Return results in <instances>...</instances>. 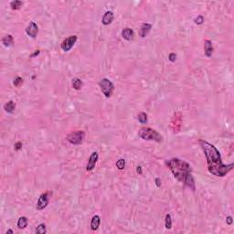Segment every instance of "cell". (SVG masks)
Wrapping results in <instances>:
<instances>
[{"label": "cell", "mask_w": 234, "mask_h": 234, "mask_svg": "<svg viewBox=\"0 0 234 234\" xmlns=\"http://www.w3.org/2000/svg\"><path fill=\"white\" fill-rule=\"evenodd\" d=\"M125 167V160L124 158H120L117 160L116 162V167L118 168L119 170H123Z\"/></svg>", "instance_id": "23"}, {"label": "cell", "mask_w": 234, "mask_h": 234, "mask_svg": "<svg viewBox=\"0 0 234 234\" xmlns=\"http://www.w3.org/2000/svg\"><path fill=\"white\" fill-rule=\"evenodd\" d=\"M194 22H195L196 24H198V25L203 24V22H204V17L201 16V15H199V16H198V17L194 19Z\"/></svg>", "instance_id": "25"}, {"label": "cell", "mask_w": 234, "mask_h": 234, "mask_svg": "<svg viewBox=\"0 0 234 234\" xmlns=\"http://www.w3.org/2000/svg\"><path fill=\"white\" fill-rule=\"evenodd\" d=\"M136 172L138 173V174H142L143 172H142V167H140V166H138L137 167H136Z\"/></svg>", "instance_id": "31"}, {"label": "cell", "mask_w": 234, "mask_h": 234, "mask_svg": "<svg viewBox=\"0 0 234 234\" xmlns=\"http://www.w3.org/2000/svg\"><path fill=\"white\" fill-rule=\"evenodd\" d=\"M165 226H166V229H167V230H170L172 228V218H171V215L168 213L165 217Z\"/></svg>", "instance_id": "20"}, {"label": "cell", "mask_w": 234, "mask_h": 234, "mask_svg": "<svg viewBox=\"0 0 234 234\" xmlns=\"http://www.w3.org/2000/svg\"><path fill=\"white\" fill-rule=\"evenodd\" d=\"M98 158H99V155L97 152H93L92 155L90 156L89 157V160H88V163H87V166H86V170L87 171H93L96 166V163L98 161Z\"/></svg>", "instance_id": "9"}, {"label": "cell", "mask_w": 234, "mask_h": 234, "mask_svg": "<svg viewBox=\"0 0 234 234\" xmlns=\"http://www.w3.org/2000/svg\"><path fill=\"white\" fill-rule=\"evenodd\" d=\"M213 53V45L210 39H206L204 41V54L208 58H210Z\"/></svg>", "instance_id": "11"}, {"label": "cell", "mask_w": 234, "mask_h": 234, "mask_svg": "<svg viewBox=\"0 0 234 234\" xmlns=\"http://www.w3.org/2000/svg\"><path fill=\"white\" fill-rule=\"evenodd\" d=\"M13 41H14V39L11 35H7L6 37H4L2 39V43L5 47H9L13 44Z\"/></svg>", "instance_id": "17"}, {"label": "cell", "mask_w": 234, "mask_h": 234, "mask_svg": "<svg viewBox=\"0 0 234 234\" xmlns=\"http://www.w3.org/2000/svg\"><path fill=\"white\" fill-rule=\"evenodd\" d=\"M134 36H135L134 30L132 28H130V27H124L122 30V37L125 40L131 41L132 39H134Z\"/></svg>", "instance_id": "13"}, {"label": "cell", "mask_w": 234, "mask_h": 234, "mask_svg": "<svg viewBox=\"0 0 234 234\" xmlns=\"http://www.w3.org/2000/svg\"><path fill=\"white\" fill-rule=\"evenodd\" d=\"M21 148H22V143L21 142H17L16 144H15V150L19 151Z\"/></svg>", "instance_id": "27"}, {"label": "cell", "mask_w": 234, "mask_h": 234, "mask_svg": "<svg viewBox=\"0 0 234 234\" xmlns=\"http://www.w3.org/2000/svg\"><path fill=\"white\" fill-rule=\"evenodd\" d=\"M156 185L157 187H161V178H156Z\"/></svg>", "instance_id": "29"}, {"label": "cell", "mask_w": 234, "mask_h": 234, "mask_svg": "<svg viewBox=\"0 0 234 234\" xmlns=\"http://www.w3.org/2000/svg\"><path fill=\"white\" fill-rule=\"evenodd\" d=\"M166 165L174 175L175 178L184 183V185L188 187L192 191H195V181L191 174V167L187 162L174 157L166 160Z\"/></svg>", "instance_id": "2"}, {"label": "cell", "mask_w": 234, "mask_h": 234, "mask_svg": "<svg viewBox=\"0 0 234 234\" xmlns=\"http://www.w3.org/2000/svg\"><path fill=\"white\" fill-rule=\"evenodd\" d=\"M137 119H138V121H139L141 124H144L147 123V121H148L147 114H146L145 113H144V112H142V113H140L137 115Z\"/></svg>", "instance_id": "19"}, {"label": "cell", "mask_w": 234, "mask_h": 234, "mask_svg": "<svg viewBox=\"0 0 234 234\" xmlns=\"http://www.w3.org/2000/svg\"><path fill=\"white\" fill-rule=\"evenodd\" d=\"M82 85H83V83H82V81L81 79L75 78V79L72 80V87H73V89L79 91V90L81 89Z\"/></svg>", "instance_id": "18"}, {"label": "cell", "mask_w": 234, "mask_h": 234, "mask_svg": "<svg viewBox=\"0 0 234 234\" xmlns=\"http://www.w3.org/2000/svg\"><path fill=\"white\" fill-rule=\"evenodd\" d=\"M168 60H169L171 62H175V61H176V60H177V54H176V53H174V52L170 53V54H169V56H168Z\"/></svg>", "instance_id": "26"}, {"label": "cell", "mask_w": 234, "mask_h": 234, "mask_svg": "<svg viewBox=\"0 0 234 234\" xmlns=\"http://www.w3.org/2000/svg\"><path fill=\"white\" fill-rule=\"evenodd\" d=\"M39 53H40V51H39V50H36V51H35V52H34L33 54H31V55H30V58H33V57H35V56H38V55H39Z\"/></svg>", "instance_id": "30"}, {"label": "cell", "mask_w": 234, "mask_h": 234, "mask_svg": "<svg viewBox=\"0 0 234 234\" xmlns=\"http://www.w3.org/2000/svg\"><path fill=\"white\" fill-rule=\"evenodd\" d=\"M84 137L85 133L83 131H74L66 137V140L71 144H81L83 142Z\"/></svg>", "instance_id": "5"}, {"label": "cell", "mask_w": 234, "mask_h": 234, "mask_svg": "<svg viewBox=\"0 0 234 234\" xmlns=\"http://www.w3.org/2000/svg\"><path fill=\"white\" fill-rule=\"evenodd\" d=\"M232 222H233L232 217H231V216H228V217L226 218V223H227L228 225H231Z\"/></svg>", "instance_id": "28"}, {"label": "cell", "mask_w": 234, "mask_h": 234, "mask_svg": "<svg viewBox=\"0 0 234 234\" xmlns=\"http://www.w3.org/2000/svg\"><path fill=\"white\" fill-rule=\"evenodd\" d=\"M114 19V15L112 11H106L104 13V15L102 16L101 18V23L105 25V26H108L110 25Z\"/></svg>", "instance_id": "12"}, {"label": "cell", "mask_w": 234, "mask_h": 234, "mask_svg": "<svg viewBox=\"0 0 234 234\" xmlns=\"http://www.w3.org/2000/svg\"><path fill=\"white\" fill-rule=\"evenodd\" d=\"M100 224H101V218H100V216H98V215L93 216V218H92V221H91V229L93 230H98Z\"/></svg>", "instance_id": "14"}, {"label": "cell", "mask_w": 234, "mask_h": 234, "mask_svg": "<svg viewBox=\"0 0 234 234\" xmlns=\"http://www.w3.org/2000/svg\"><path fill=\"white\" fill-rule=\"evenodd\" d=\"M25 30H26V34L27 36H29L32 39H35L37 37L38 33H39V27L35 22L31 21L27 25V27H26Z\"/></svg>", "instance_id": "8"}, {"label": "cell", "mask_w": 234, "mask_h": 234, "mask_svg": "<svg viewBox=\"0 0 234 234\" xmlns=\"http://www.w3.org/2000/svg\"><path fill=\"white\" fill-rule=\"evenodd\" d=\"M27 223H28V219L27 217H20L18 221L17 226L19 230H23L27 226Z\"/></svg>", "instance_id": "16"}, {"label": "cell", "mask_w": 234, "mask_h": 234, "mask_svg": "<svg viewBox=\"0 0 234 234\" xmlns=\"http://www.w3.org/2000/svg\"><path fill=\"white\" fill-rule=\"evenodd\" d=\"M15 109H16V104L13 101H7V104L4 105V110L7 113H13Z\"/></svg>", "instance_id": "15"}, {"label": "cell", "mask_w": 234, "mask_h": 234, "mask_svg": "<svg viewBox=\"0 0 234 234\" xmlns=\"http://www.w3.org/2000/svg\"><path fill=\"white\" fill-rule=\"evenodd\" d=\"M23 5L22 1H19V0H15V1H12L10 3V7L13 9V10H19L21 6Z\"/></svg>", "instance_id": "21"}, {"label": "cell", "mask_w": 234, "mask_h": 234, "mask_svg": "<svg viewBox=\"0 0 234 234\" xmlns=\"http://www.w3.org/2000/svg\"><path fill=\"white\" fill-rule=\"evenodd\" d=\"M22 83H23V79L21 77H17L13 81V84L16 87H19Z\"/></svg>", "instance_id": "24"}, {"label": "cell", "mask_w": 234, "mask_h": 234, "mask_svg": "<svg viewBox=\"0 0 234 234\" xmlns=\"http://www.w3.org/2000/svg\"><path fill=\"white\" fill-rule=\"evenodd\" d=\"M50 195H51V192H45L39 196L38 202H37V206H36L38 210H42L48 206Z\"/></svg>", "instance_id": "7"}, {"label": "cell", "mask_w": 234, "mask_h": 234, "mask_svg": "<svg viewBox=\"0 0 234 234\" xmlns=\"http://www.w3.org/2000/svg\"><path fill=\"white\" fill-rule=\"evenodd\" d=\"M7 233H11V234H13V233H14V231H13L12 230H8L7 231Z\"/></svg>", "instance_id": "32"}, {"label": "cell", "mask_w": 234, "mask_h": 234, "mask_svg": "<svg viewBox=\"0 0 234 234\" xmlns=\"http://www.w3.org/2000/svg\"><path fill=\"white\" fill-rule=\"evenodd\" d=\"M152 27L153 26L150 23H143L140 27V30H139V36L141 38H145L147 36V34L150 32Z\"/></svg>", "instance_id": "10"}, {"label": "cell", "mask_w": 234, "mask_h": 234, "mask_svg": "<svg viewBox=\"0 0 234 234\" xmlns=\"http://www.w3.org/2000/svg\"><path fill=\"white\" fill-rule=\"evenodd\" d=\"M138 136L140 138L147 141H155L156 143H161L163 141V136L157 131L150 127H142L138 131Z\"/></svg>", "instance_id": "3"}, {"label": "cell", "mask_w": 234, "mask_h": 234, "mask_svg": "<svg viewBox=\"0 0 234 234\" xmlns=\"http://www.w3.org/2000/svg\"><path fill=\"white\" fill-rule=\"evenodd\" d=\"M35 232L38 233V234H44V233H46L47 232V229H46V225L44 224V223H40L37 229L35 230Z\"/></svg>", "instance_id": "22"}, {"label": "cell", "mask_w": 234, "mask_h": 234, "mask_svg": "<svg viewBox=\"0 0 234 234\" xmlns=\"http://www.w3.org/2000/svg\"><path fill=\"white\" fill-rule=\"evenodd\" d=\"M99 86L101 88V93H104V95L106 98H110L113 95V93L114 90V85L110 80H108L106 78L101 79L99 82Z\"/></svg>", "instance_id": "4"}, {"label": "cell", "mask_w": 234, "mask_h": 234, "mask_svg": "<svg viewBox=\"0 0 234 234\" xmlns=\"http://www.w3.org/2000/svg\"><path fill=\"white\" fill-rule=\"evenodd\" d=\"M198 142L206 156L208 169L210 174L216 177H224L230 170H232L234 164L231 163L230 165H224L222 163L221 153L216 148V146L205 140H199Z\"/></svg>", "instance_id": "1"}, {"label": "cell", "mask_w": 234, "mask_h": 234, "mask_svg": "<svg viewBox=\"0 0 234 234\" xmlns=\"http://www.w3.org/2000/svg\"><path fill=\"white\" fill-rule=\"evenodd\" d=\"M77 39H78V37L75 36V35L68 37V38L65 39L62 41V43H61V50H62L63 51H65V52L70 51V50L73 48V46H74V44L76 43Z\"/></svg>", "instance_id": "6"}]
</instances>
